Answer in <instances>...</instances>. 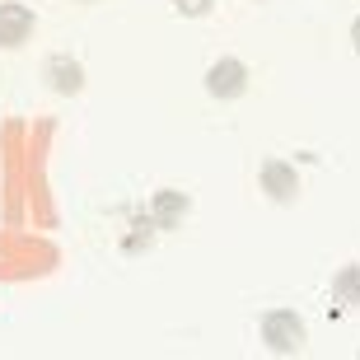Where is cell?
Returning <instances> with one entry per match:
<instances>
[{"instance_id":"obj_1","label":"cell","mask_w":360,"mask_h":360,"mask_svg":"<svg viewBox=\"0 0 360 360\" xmlns=\"http://www.w3.org/2000/svg\"><path fill=\"white\" fill-rule=\"evenodd\" d=\"M262 342H267V351H276V356H295V351L304 347V319H300L295 309H271V314H262Z\"/></svg>"},{"instance_id":"obj_2","label":"cell","mask_w":360,"mask_h":360,"mask_svg":"<svg viewBox=\"0 0 360 360\" xmlns=\"http://www.w3.org/2000/svg\"><path fill=\"white\" fill-rule=\"evenodd\" d=\"M248 89V66L239 56H220L211 70H206V94L211 98H239Z\"/></svg>"},{"instance_id":"obj_3","label":"cell","mask_w":360,"mask_h":360,"mask_svg":"<svg viewBox=\"0 0 360 360\" xmlns=\"http://www.w3.org/2000/svg\"><path fill=\"white\" fill-rule=\"evenodd\" d=\"M33 10L28 5H0V47H19V42H28V33H33Z\"/></svg>"},{"instance_id":"obj_4","label":"cell","mask_w":360,"mask_h":360,"mask_svg":"<svg viewBox=\"0 0 360 360\" xmlns=\"http://www.w3.org/2000/svg\"><path fill=\"white\" fill-rule=\"evenodd\" d=\"M262 192H267L271 201H295L300 178H295V169L285 160H267V164H262Z\"/></svg>"},{"instance_id":"obj_5","label":"cell","mask_w":360,"mask_h":360,"mask_svg":"<svg viewBox=\"0 0 360 360\" xmlns=\"http://www.w3.org/2000/svg\"><path fill=\"white\" fill-rule=\"evenodd\" d=\"M187 215V197L183 192H174V187H164V192H155V206H150V220L160 229H178V220Z\"/></svg>"},{"instance_id":"obj_6","label":"cell","mask_w":360,"mask_h":360,"mask_svg":"<svg viewBox=\"0 0 360 360\" xmlns=\"http://www.w3.org/2000/svg\"><path fill=\"white\" fill-rule=\"evenodd\" d=\"M47 84H52L56 94H80V84H84L80 61H70V56H52V61H47Z\"/></svg>"},{"instance_id":"obj_7","label":"cell","mask_w":360,"mask_h":360,"mask_svg":"<svg viewBox=\"0 0 360 360\" xmlns=\"http://www.w3.org/2000/svg\"><path fill=\"white\" fill-rule=\"evenodd\" d=\"M333 295H337V304H360V267H342L337 271Z\"/></svg>"},{"instance_id":"obj_8","label":"cell","mask_w":360,"mask_h":360,"mask_svg":"<svg viewBox=\"0 0 360 360\" xmlns=\"http://www.w3.org/2000/svg\"><path fill=\"white\" fill-rule=\"evenodd\" d=\"M178 14H187V19H201V14L211 10V0H174Z\"/></svg>"},{"instance_id":"obj_9","label":"cell","mask_w":360,"mask_h":360,"mask_svg":"<svg viewBox=\"0 0 360 360\" xmlns=\"http://www.w3.org/2000/svg\"><path fill=\"white\" fill-rule=\"evenodd\" d=\"M351 42H356V52H360V19L351 24Z\"/></svg>"}]
</instances>
